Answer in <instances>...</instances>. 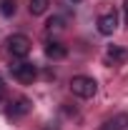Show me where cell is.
Masks as SVG:
<instances>
[{
    "mask_svg": "<svg viewBox=\"0 0 128 130\" xmlns=\"http://www.w3.org/2000/svg\"><path fill=\"white\" fill-rule=\"evenodd\" d=\"M15 10H18L15 0H0V15H3V18H13Z\"/></svg>",
    "mask_w": 128,
    "mask_h": 130,
    "instance_id": "obj_9",
    "label": "cell"
},
{
    "mask_svg": "<svg viewBox=\"0 0 128 130\" xmlns=\"http://www.w3.org/2000/svg\"><path fill=\"white\" fill-rule=\"evenodd\" d=\"M96 25H98V32H100V35H113L116 28H118V13H116V10H108V13L98 15Z\"/></svg>",
    "mask_w": 128,
    "mask_h": 130,
    "instance_id": "obj_4",
    "label": "cell"
},
{
    "mask_svg": "<svg viewBox=\"0 0 128 130\" xmlns=\"http://www.w3.org/2000/svg\"><path fill=\"white\" fill-rule=\"evenodd\" d=\"M10 73H13V78H15L18 83L30 85V83L35 80V75H38V68H35L33 63H28V60H13Z\"/></svg>",
    "mask_w": 128,
    "mask_h": 130,
    "instance_id": "obj_2",
    "label": "cell"
},
{
    "mask_svg": "<svg viewBox=\"0 0 128 130\" xmlns=\"http://www.w3.org/2000/svg\"><path fill=\"white\" fill-rule=\"evenodd\" d=\"M65 55H68V48H65L60 40H48L45 43V58H50V60H63Z\"/></svg>",
    "mask_w": 128,
    "mask_h": 130,
    "instance_id": "obj_7",
    "label": "cell"
},
{
    "mask_svg": "<svg viewBox=\"0 0 128 130\" xmlns=\"http://www.w3.org/2000/svg\"><path fill=\"white\" fill-rule=\"evenodd\" d=\"M5 98V83H3V78H0V100Z\"/></svg>",
    "mask_w": 128,
    "mask_h": 130,
    "instance_id": "obj_12",
    "label": "cell"
},
{
    "mask_svg": "<svg viewBox=\"0 0 128 130\" xmlns=\"http://www.w3.org/2000/svg\"><path fill=\"white\" fill-rule=\"evenodd\" d=\"M48 5H50V0H30L28 10H30V15H43L48 10Z\"/></svg>",
    "mask_w": 128,
    "mask_h": 130,
    "instance_id": "obj_10",
    "label": "cell"
},
{
    "mask_svg": "<svg viewBox=\"0 0 128 130\" xmlns=\"http://www.w3.org/2000/svg\"><path fill=\"white\" fill-rule=\"evenodd\" d=\"M103 130H128V118L126 115H118V118L108 120V123L103 125Z\"/></svg>",
    "mask_w": 128,
    "mask_h": 130,
    "instance_id": "obj_8",
    "label": "cell"
},
{
    "mask_svg": "<svg viewBox=\"0 0 128 130\" xmlns=\"http://www.w3.org/2000/svg\"><path fill=\"white\" fill-rule=\"evenodd\" d=\"M30 110H33L30 100H28V98H18V100H13V103L8 105L5 115H8V118H23V115H28Z\"/></svg>",
    "mask_w": 128,
    "mask_h": 130,
    "instance_id": "obj_5",
    "label": "cell"
},
{
    "mask_svg": "<svg viewBox=\"0 0 128 130\" xmlns=\"http://www.w3.org/2000/svg\"><path fill=\"white\" fill-rule=\"evenodd\" d=\"M70 93L78 98H93L98 93V83L93 78H88V75H75L73 80H70Z\"/></svg>",
    "mask_w": 128,
    "mask_h": 130,
    "instance_id": "obj_1",
    "label": "cell"
},
{
    "mask_svg": "<svg viewBox=\"0 0 128 130\" xmlns=\"http://www.w3.org/2000/svg\"><path fill=\"white\" fill-rule=\"evenodd\" d=\"M45 28H48V32H58V30H63V18L53 15V18L48 20V25H45Z\"/></svg>",
    "mask_w": 128,
    "mask_h": 130,
    "instance_id": "obj_11",
    "label": "cell"
},
{
    "mask_svg": "<svg viewBox=\"0 0 128 130\" xmlns=\"http://www.w3.org/2000/svg\"><path fill=\"white\" fill-rule=\"evenodd\" d=\"M5 45H8V53L13 55V58H18V60H23V58H28V53H30L33 43L28 35H10L8 40H5Z\"/></svg>",
    "mask_w": 128,
    "mask_h": 130,
    "instance_id": "obj_3",
    "label": "cell"
},
{
    "mask_svg": "<svg viewBox=\"0 0 128 130\" xmlns=\"http://www.w3.org/2000/svg\"><path fill=\"white\" fill-rule=\"evenodd\" d=\"M126 23H128V0H126Z\"/></svg>",
    "mask_w": 128,
    "mask_h": 130,
    "instance_id": "obj_14",
    "label": "cell"
},
{
    "mask_svg": "<svg viewBox=\"0 0 128 130\" xmlns=\"http://www.w3.org/2000/svg\"><path fill=\"white\" fill-rule=\"evenodd\" d=\"M45 130H58V123H48V128Z\"/></svg>",
    "mask_w": 128,
    "mask_h": 130,
    "instance_id": "obj_13",
    "label": "cell"
},
{
    "mask_svg": "<svg viewBox=\"0 0 128 130\" xmlns=\"http://www.w3.org/2000/svg\"><path fill=\"white\" fill-rule=\"evenodd\" d=\"M128 60V50L121 48V45H108V50H106V63L111 65H123Z\"/></svg>",
    "mask_w": 128,
    "mask_h": 130,
    "instance_id": "obj_6",
    "label": "cell"
},
{
    "mask_svg": "<svg viewBox=\"0 0 128 130\" xmlns=\"http://www.w3.org/2000/svg\"><path fill=\"white\" fill-rule=\"evenodd\" d=\"M73 3H78V0H73Z\"/></svg>",
    "mask_w": 128,
    "mask_h": 130,
    "instance_id": "obj_15",
    "label": "cell"
}]
</instances>
